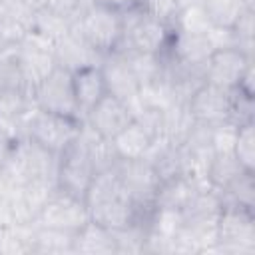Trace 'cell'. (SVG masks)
<instances>
[{
    "label": "cell",
    "instance_id": "6da1fadb",
    "mask_svg": "<svg viewBox=\"0 0 255 255\" xmlns=\"http://www.w3.org/2000/svg\"><path fill=\"white\" fill-rule=\"evenodd\" d=\"M74 30L82 34V38L96 48L100 54L108 56L116 52L124 40V20L122 12L92 0L76 18H74Z\"/></svg>",
    "mask_w": 255,
    "mask_h": 255
},
{
    "label": "cell",
    "instance_id": "7a4b0ae2",
    "mask_svg": "<svg viewBox=\"0 0 255 255\" xmlns=\"http://www.w3.org/2000/svg\"><path fill=\"white\" fill-rule=\"evenodd\" d=\"M217 253L229 255H253L255 253V213L253 209L221 203V211L215 223Z\"/></svg>",
    "mask_w": 255,
    "mask_h": 255
},
{
    "label": "cell",
    "instance_id": "3957f363",
    "mask_svg": "<svg viewBox=\"0 0 255 255\" xmlns=\"http://www.w3.org/2000/svg\"><path fill=\"white\" fill-rule=\"evenodd\" d=\"M82 124L84 120H76L36 108L24 124V137H30L46 151L60 155L80 135Z\"/></svg>",
    "mask_w": 255,
    "mask_h": 255
},
{
    "label": "cell",
    "instance_id": "277c9868",
    "mask_svg": "<svg viewBox=\"0 0 255 255\" xmlns=\"http://www.w3.org/2000/svg\"><path fill=\"white\" fill-rule=\"evenodd\" d=\"M94 175L96 169L92 163V155L86 137L80 131V135L56 159V187L74 197L84 199Z\"/></svg>",
    "mask_w": 255,
    "mask_h": 255
},
{
    "label": "cell",
    "instance_id": "5b68a950",
    "mask_svg": "<svg viewBox=\"0 0 255 255\" xmlns=\"http://www.w3.org/2000/svg\"><path fill=\"white\" fill-rule=\"evenodd\" d=\"M124 20V40L120 48H129L135 52H145V54H163L173 28L143 14L139 8H129L122 12Z\"/></svg>",
    "mask_w": 255,
    "mask_h": 255
},
{
    "label": "cell",
    "instance_id": "8992f818",
    "mask_svg": "<svg viewBox=\"0 0 255 255\" xmlns=\"http://www.w3.org/2000/svg\"><path fill=\"white\" fill-rule=\"evenodd\" d=\"M116 173L131 197L133 205L141 213L145 221H149V215L153 211V197L159 185V177L153 169V165L139 157V159H116L114 163Z\"/></svg>",
    "mask_w": 255,
    "mask_h": 255
},
{
    "label": "cell",
    "instance_id": "52a82bcc",
    "mask_svg": "<svg viewBox=\"0 0 255 255\" xmlns=\"http://www.w3.org/2000/svg\"><path fill=\"white\" fill-rule=\"evenodd\" d=\"M88 221H90V211L86 201L56 187L52 195L44 201L32 223L38 227H52V229L76 233Z\"/></svg>",
    "mask_w": 255,
    "mask_h": 255
},
{
    "label": "cell",
    "instance_id": "ba28073f",
    "mask_svg": "<svg viewBox=\"0 0 255 255\" xmlns=\"http://www.w3.org/2000/svg\"><path fill=\"white\" fill-rule=\"evenodd\" d=\"M34 102L40 110L84 120L78 110L74 88H72V74L60 66H56L34 90Z\"/></svg>",
    "mask_w": 255,
    "mask_h": 255
},
{
    "label": "cell",
    "instance_id": "9c48e42d",
    "mask_svg": "<svg viewBox=\"0 0 255 255\" xmlns=\"http://www.w3.org/2000/svg\"><path fill=\"white\" fill-rule=\"evenodd\" d=\"M54 42L46 40L36 32H28L20 42V70L24 90L34 98L36 86L56 68L54 56Z\"/></svg>",
    "mask_w": 255,
    "mask_h": 255
},
{
    "label": "cell",
    "instance_id": "30bf717a",
    "mask_svg": "<svg viewBox=\"0 0 255 255\" xmlns=\"http://www.w3.org/2000/svg\"><path fill=\"white\" fill-rule=\"evenodd\" d=\"M253 64V58H247L237 48L213 50L203 68V78L207 84H213L223 90H235L245 70Z\"/></svg>",
    "mask_w": 255,
    "mask_h": 255
},
{
    "label": "cell",
    "instance_id": "8fae6325",
    "mask_svg": "<svg viewBox=\"0 0 255 255\" xmlns=\"http://www.w3.org/2000/svg\"><path fill=\"white\" fill-rule=\"evenodd\" d=\"M187 110L191 118L199 124L215 126L229 120L231 112V90L217 88L213 84L203 82L189 98Z\"/></svg>",
    "mask_w": 255,
    "mask_h": 255
},
{
    "label": "cell",
    "instance_id": "7c38bea8",
    "mask_svg": "<svg viewBox=\"0 0 255 255\" xmlns=\"http://www.w3.org/2000/svg\"><path fill=\"white\" fill-rule=\"evenodd\" d=\"M133 120V114L129 110V106L112 96V94H106L86 116H84V122L98 133L102 135L104 139H112L118 131H122L129 122Z\"/></svg>",
    "mask_w": 255,
    "mask_h": 255
},
{
    "label": "cell",
    "instance_id": "4fadbf2b",
    "mask_svg": "<svg viewBox=\"0 0 255 255\" xmlns=\"http://www.w3.org/2000/svg\"><path fill=\"white\" fill-rule=\"evenodd\" d=\"M211 52H213V46L207 34H185V32L173 30L163 56H167L179 68L203 72L205 62L209 60Z\"/></svg>",
    "mask_w": 255,
    "mask_h": 255
},
{
    "label": "cell",
    "instance_id": "5bb4252c",
    "mask_svg": "<svg viewBox=\"0 0 255 255\" xmlns=\"http://www.w3.org/2000/svg\"><path fill=\"white\" fill-rule=\"evenodd\" d=\"M102 74L106 80V88L108 94L124 100L129 110L137 104V94H139V82L133 76L129 64L126 62V58L120 52H112L104 58L102 62Z\"/></svg>",
    "mask_w": 255,
    "mask_h": 255
},
{
    "label": "cell",
    "instance_id": "9a60e30c",
    "mask_svg": "<svg viewBox=\"0 0 255 255\" xmlns=\"http://www.w3.org/2000/svg\"><path fill=\"white\" fill-rule=\"evenodd\" d=\"M54 56H56V66L68 70L70 74L72 72H78L82 68H88V66H102L104 62V54H100L96 48H92L78 30H72L56 42L54 46Z\"/></svg>",
    "mask_w": 255,
    "mask_h": 255
},
{
    "label": "cell",
    "instance_id": "2e32d148",
    "mask_svg": "<svg viewBox=\"0 0 255 255\" xmlns=\"http://www.w3.org/2000/svg\"><path fill=\"white\" fill-rule=\"evenodd\" d=\"M72 88H74V98L82 116H86L108 94L106 80L100 66H88L78 72H72Z\"/></svg>",
    "mask_w": 255,
    "mask_h": 255
},
{
    "label": "cell",
    "instance_id": "e0dca14e",
    "mask_svg": "<svg viewBox=\"0 0 255 255\" xmlns=\"http://www.w3.org/2000/svg\"><path fill=\"white\" fill-rule=\"evenodd\" d=\"M153 139L155 137L145 129V126L133 118L122 131H118L110 139V143L118 159H139L145 157Z\"/></svg>",
    "mask_w": 255,
    "mask_h": 255
},
{
    "label": "cell",
    "instance_id": "ac0fdd59",
    "mask_svg": "<svg viewBox=\"0 0 255 255\" xmlns=\"http://www.w3.org/2000/svg\"><path fill=\"white\" fill-rule=\"evenodd\" d=\"M199 189H205V185L197 183L189 175H175L171 179L159 181L155 197H153V207H167V209L183 211Z\"/></svg>",
    "mask_w": 255,
    "mask_h": 255
},
{
    "label": "cell",
    "instance_id": "d6986e66",
    "mask_svg": "<svg viewBox=\"0 0 255 255\" xmlns=\"http://www.w3.org/2000/svg\"><path fill=\"white\" fill-rule=\"evenodd\" d=\"M74 253H84V255H112V253H118L114 231H110L108 227L90 219L84 227H80L74 233Z\"/></svg>",
    "mask_w": 255,
    "mask_h": 255
},
{
    "label": "cell",
    "instance_id": "ffe728a7",
    "mask_svg": "<svg viewBox=\"0 0 255 255\" xmlns=\"http://www.w3.org/2000/svg\"><path fill=\"white\" fill-rule=\"evenodd\" d=\"M32 253H48V255L74 253V233L34 225Z\"/></svg>",
    "mask_w": 255,
    "mask_h": 255
},
{
    "label": "cell",
    "instance_id": "44dd1931",
    "mask_svg": "<svg viewBox=\"0 0 255 255\" xmlns=\"http://www.w3.org/2000/svg\"><path fill=\"white\" fill-rule=\"evenodd\" d=\"M207 20L215 28H233L251 6L245 0H201Z\"/></svg>",
    "mask_w": 255,
    "mask_h": 255
},
{
    "label": "cell",
    "instance_id": "7402d4cb",
    "mask_svg": "<svg viewBox=\"0 0 255 255\" xmlns=\"http://www.w3.org/2000/svg\"><path fill=\"white\" fill-rule=\"evenodd\" d=\"M243 171H247V169H243V165L239 163V159L233 153H213V157L207 165L205 179H207L209 187L219 191V189L227 187Z\"/></svg>",
    "mask_w": 255,
    "mask_h": 255
},
{
    "label": "cell",
    "instance_id": "603a6c76",
    "mask_svg": "<svg viewBox=\"0 0 255 255\" xmlns=\"http://www.w3.org/2000/svg\"><path fill=\"white\" fill-rule=\"evenodd\" d=\"M72 24H74V20L68 16H62V14L46 10V8H36L30 30L56 44L58 40H62L72 30Z\"/></svg>",
    "mask_w": 255,
    "mask_h": 255
},
{
    "label": "cell",
    "instance_id": "cb8c5ba5",
    "mask_svg": "<svg viewBox=\"0 0 255 255\" xmlns=\"http://www.w3.org/2000/svg\"><path fill=\"white\" fill-rule=\"evenodd\" d=\"M217 193L221 203H235L247 209H255V171H243Z\"/></svg>",
    "mask_w": 255,
    "mask_h": 255
},
{
    "label": "cell",
    "instance_id": "d4e9b609",
    "mask_svg": "<svg viewBox=\"0 0 255 255\" xmlns=\"http://www.w3.org/2000/svg\"><path fill=\"white\" fill-rule=\"evenodd\" d=\"M209 28H211V24L207 20V14H205L201 2L181 6L175 16V22H173V30L185 32V34H207Z\"/></svg>",
    "mask_w": 255,
    "mask_h": 255
},
{
    "label": "cell",
    "instance_id": "484cf974",
    "mask_svg": "<svg viewBox=\"0 0 255 255\" xmlns=\"http://www.w3.org/2000/svg\"><path fill=\"white\" fill-rule=\"evenodd\" d=\"M233 155L239 159L243 169L255 171V122L239 126L233 143Z\"/></svg>",
    "mask_w": 255,
    "mask_h": 255
},
{
    "label": "cell",
    "instance_id": "4316f807",
    "mask_svg": "<svg viewBox=\"0 0 255 255\" xmlns=\"http://www.w3.org/2000/svg\"><path fill=\"white\" fill-rule=\"evenodd\" d=\"M179 0H141L139 2V10L167 26L173 28L175 16L179 12Z\"/></svg>",
    "mask_w": 255,
    "mask_h": 255
},
{
    "label": "cell",
    "instance_id": "83f0119b",
    "mask_svg": "<svg viewBox=\"0 0 255 255\" xmlns=\"http://www.w3.org/2000/svg\"><path fill=\"white\" fill-rule=\"evenodd\" d=\"M229 122L239 126L251 124L255 122V106H253V98L245 96L237 90H231V112H229Z\"/></svg>",
    "mask_w": 255,
    "mask_h": 255
},
{
    "label": "cell",
    "instance_id": "f1b7e54d",
    "mask_svg": "<svg viewBox=\"0 0 255 255\" xmlns=\"http://www.w3.org/2000/svg\"><path fill=\"white\" fill-rule=\"evenodd\" d=\"M237 137V126L227 122L211 126V147L213 153H233V143Z\"/></svg>",
    "mask_w": 255,
    "mask_h": 255
},
{
    "label": "cell",
    "instance_id": "f546056e",
    "mask_svg": "<svg viewBox=\"0 0 255 255\" xmlns=\"http://www.w3.org/2000/svg\"><path fill=\"white\" fill-rule=\"evenodd\" d=\"M92 0H34L36 8H46L52 12H58L68 18H76Z\"/></svg>",
    "mask_w": 255,
    "mask_h": 255
},
{
    "label": "cell",
    "instance_id": "4dcf8cb0",
    "mask_svg": "<svg viewBox=\"0 0 255 255\" xmlns=\"http://www.w3.org/2000/svg\"><path fill=\"white\" fill-rule=\"evenodd\" d=\"M14 137L0 126V167L4 165V161L8 159V155H10V151H12V145H14Z\"/></svg>",
    "mask_w": 255,
    "mask_h": 255
},
{
    "label": "cell",
    "instance_id": "1f68e13d",
    "mask_svg": "<svg viewBox=\"0 0 255 255\" xmlns=\"http://www.w3.org/2000/svg\"><path fill=\"white\" fill-rule=\"evenodd\" d=\"M96 2H102V4H108L120 12L124 10H129V8H139V2L141 0H96Z\"/></svg>",
    "mask_w": 255,
    "mask_h": 255
},
{
    "label": "cell",
    "instance_id": "d6a6232c",
    "mask_svg": "<svg viewBox=\"0 0 255 255\" xmlns=\"http://www.w3.org/2000/svg\"><path fill=\"white\" fill-rule=\"evenodd\" d=\"M28 2H32V4H34V0H28ZM34 8H36V6H34Z\"/></svg>",
    "mask_w": 255,
    "mask_h": 255
}]
</instances>
